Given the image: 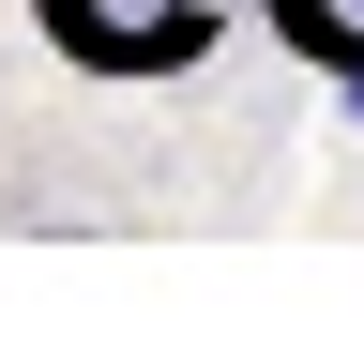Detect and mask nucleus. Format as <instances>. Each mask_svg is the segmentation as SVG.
Wrapping results in <instances>:
<instances>
[{"mask_svg": "<svg viewBox=\"0 0 364 349\" xmlns=\"http://www.w3.org/2000/svg\"><path fill=\"white\" fill-rule=\"evenodd\" d=\"M258 16H273V31H289V46H304L318 76H334V92H349V107H364V0H258Z\"/></svg>", "mask_w": 364, "mask_h": 349, "instance_id": "obj_1", "label": "nucleus"}]
</instances>
